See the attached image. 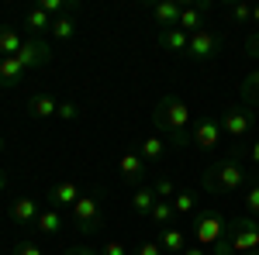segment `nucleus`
<instances>
[{
    "label": "nucleus",
    "instance_id": "6ab92c4d",
    "mask_svg": "<svg viewBox=\"0 0 259 255\" xmlns=\"http://www.w3.org/2000/svg\"><path fill=\"white\" fill-rule=\"evenodd\" d=\"M35 228H38V235H45V238H59L62 228H66V214L49 207V211H41V214H38V224H35Z\"/></svg>",
    "mask_w": 259,
    "mask_h": 255
},
{
    "label": "nucleus",
    "instance_id": "7c9ffc66",
    "mask_svg": "<svg viewBox=\"0 0 259 255\" xmlns=\"http://www.w3.org/2000/svg\"><path fill=\"white\" fill-rule=\"evenodd\" d=\"M228 18L235 21V24H252V4H235V7H228Z\"/></svg>",
    "mask_w": 259,
    "mask_h": 255
},
{
    "label": "nucleus",
    "instance_id": "473e14b6",
    "mask_svg": "<svg viewBox=\"0 0 259 255\" xmlns=\"http://www.w3.org/2000/svg\"><path fill=\"white\" fill-rule=\"evenodd\" d=\"M14 255H45L38 241H18L14 245Z\"/></svg>",
    "mask_w": 259,
    "mask_h": 255
},
{
    "label": "nucleus",
    "instance_id": "4c0bfd02",
    "mask_svg": "<svg viewBox=\"0 0 259 255\" xmlns=\"http://www.w3.org/2000/svg\"><path fill=\"white\" fill-rule=\"evenodd\" d=\"M62 255H100L97 248H87V245H73V248H66Z\"/></svg>",
    "mask_w": 259,
    "mask_h": 255
},
{
    "label": "nucleus",
    "instance_id": "9b49d317",
    "mask_svg": "<svg viewBox=\"0 0 259 255\" xmlns=\"http://www.w3.org/2000/svg\"><path fill=\"white\" fill-rule=\"evenodd\" d=\"M207 11H211V0H194V4H187L183 11H180V31H187V35H197L204 31V18H207Z\"/></svg>",
    "mask_w": 259,
    "mask_h": 255
},
{
    "label": "nucleus",
    "instance_id": "a19ab883",
    "mask_svg": "<svg viewBox=\"0 0 259 255\" xmlns=\"http://www.w3.org/2000/svg\"><path fill=\"white\" fill-rule=\"evenodd\" d=\"M249 159H252V166H259V141L249 145Z\"/></svg>",
    "mask_w": 259,
    "mask_h": 255
},
{
    "label": "nucleus",
    "instance_id": "4468645a",
    "mask_svg": "<svg viewBox=\"0 0 259 255\" xmlns=\"http://www.w3.org/2000/svg\"><path fill=\"white\" fill-rule=\"evenodd\" d=\"M156 190H152V183H142V186H135L132 193H128V207H132V214L142 217V221H149V214H152V207H156Z\"/></svg>",
    "mask_w": 259,
    "mask_h": 255
},
{
    "label": "nucleus",
    "instance_id": "c756f323",
    "mask_svg": "<svg viewBox=\"0 0 259 255\" xmlns=\"http://www.w3.org/2000/svg\"><path fill=\"white\" fill-rule=\"evenodd\" d=\"M152 190H156V196H159V200H173V196L180 193V190H177V183H173L169 176H159L156 183H152Z\"/></svg>",
    "mask_w": 259,
    "mask_h": 255
},
{
    "label": "nucleus",
    "instance_id": "ea45409f",
    "mask_svg": "<svg viewBox=\"0 0 259 255\" xmlns=\"http://www.w3.org/2000/svg\"><path fill=\"white\" fill-rule=\"evenodd\" d=\"M180 255H207V248H204V245H187Z\"/></svg>",
    "mask_w": 259,
    "mask_h": 255
},
{
    "label": "nucleus",
    "instance_id": "4be33fe9",
    "mask_svg": "<svg viewBox=\"0 0 259 255\" xmlns=\"http://www.w3.org/2000/svg\"><path fill=\"white\" fill-rule=\"evenodd\" d=\"M56 111H59V100L49 97V93H35V97L28 100V114H31V118H38V121L56 118Z\"/></svg>",
    "mask_w": 259,
    "mask_h": 255
},
{
    "label": "nucleus",
    "instance_id": "79ce46f5",
    "mask_svg": "<svg viewBox=\"0 0 259 255\" xmlns=\"http://www.w3.org/2000/svg\"><path fill=\"white\" fill-rule=\"evenodd\" d=\"M252 24L259 28V4H252Z\"/></svg>",
    "mask_w": 259,
    "mask_h": 255
},
{
    "label": "nucleus",
    "instance_id": "cd10ccee",
    "mask_svg": "<svg viewBox=\"0 0 259 255\" xmlns=\"http://www.w3.org/2000/svg\"><path fill=\"white\" fill-rule=\"evenodd\" d=\"M41 11H49L52 18H66L69 11H76V0H38Z\"/></svg>",
    "mask_w": 259,
    "mask_h": 255
},
{
    "label": "nucleus",
    "instance_id": "c85d7f7f",
    "mask_svg": "<svg viewBox=\"0 0 259 255\" xmlns=\"http://www.w3.org/2000/svg\"><path fill=\"white\" fill-rule=\"evenodd\" d=\"M242 203H245V214L259 221V183H249L245 193H242Z\"/></svg>",
    "mask_w": 259,
    "mask_h": 255
},
{
    "label": "nucleus",
    "instance_id": "dca6fc26",
    "mask_svg": "<svg viewBox=\"0 0 259 255\" xmlns=\"http://www.w3.org/2000/svg\"><path fill=\"white\" fill-rule=\"evenodd\" d=\"M135 152L142 156V162H145V166H162V162H166V156H169V152H166V141H162L159 135L142 138V145L135 148Z\"/></svg>",
    "mask_w": 259,
    "mask_h": 255
},
{
    "label": "nucleus",
    "instance_id": "c9c22d12",
    "mask_svg": "<svg viewBox=\"0 0 259 255\" xmlns=\"http://www.w3.org/2000/svg\"><path fill=\"white\" fill-rule=\"evenodd\" d=\"M214 255H232V241H228V235H221L218 241H214Z\"/></svg>",
    "mask_w": 259,
    "mask_h": 255
},
{
    "label": "nucleus",
    "instance_id": "37998d69",
    "mask_svg": "<svg viewBox=\"0 0 259 255\" xmlns=\"http://www.w3.org/2000/svg\"><path fill=\"white\" fill-rule=\"evenodd\" d=\"M4 148H7V141H4V135H0V156H4Z\"/></svg>",
    "mask_w": 259,
    "mask_h": 255
},
{
    "label": "nucleus",
    "instance_id": "1a4fd4ad",
    "mask_svg": "<svg viewBox=\"0 0 259 255\" xmlns=\"http://www.w3.org/2000/svg\"><path fill=\"white\" fill-rule=\"evenodd\" d=\"M80 196H83V190L76 186V183H73V179L52 183V186L45 190V200H49V207H52V211H62V214H66V211H73Z\"/></svg>",
    "mask_w": 259,
    "mask_h": 255
},
{
    "label": "nucleus",
    "instance_id": "f704fd0d",
    "mask_svg": "<svg viewBox=\"0 0 259 255\" xmlns=\"http://www.w3.org/2000/svg\"><path fill=\"white\" fill-rule=\"evenodd\" d=\"M100 255H128V248H124L121 241H107V245L100 248Z\"/></svg>",
    "mask_w": 259,
    "mask_h": 255
},
{
    "label": "nucleus",
    "instance_id": "b1692460",
    "mask_svg": "<svg viewBox=\"0 0 259 255\" xmlns=\"http://www.w3.org/2000/svg\"><path fill=\"white\" fill-rule=\"evenodd\" d=\"M177 217L173 211V200H156V207H152V214H149V224H156V228H169V221Z\"/></svg>",
    "mask_w": 259,
    "mask_h": 255
},
{
    "label": "nucleus",
    "instance_id": "2f4dec72",
    "mask_svg": "<svg viewBox=\"0 0 259 255\" xmlns=\"http://www.w3.org/2000/svg\"><path fill=\"white\" fill-rule=\"evenodd\" d=\"M56 118H62V121H80V107H76L73 100H59V111H56Z\"/></svg>",
    "mask_w": 259,
    "mask_h": 255
},
{
    "label": "nucleus",
    "instance_id": "5701e85b",
    "mask_svg": "<svg viewBox=\"0 0 259 255\" xmlns=\"http://www.w3.org/2000/svg\"><path fill=\"white\" fill-rule=\"evenodd\" d=\"M159 245H162V252L180 255L183 248H187V235H183L180 228H162L159 231Z\"/></svg>",
    "mask_w": 259,
    "mask_h": 255
},
{
    "label": "nucleus",
    "instance_id": "f8f14e48",
    "mask_svg": "<svg viewBox=\"0 0 259 255\" xmlns=\"http://www.w3.org/2000/svg\"><path fill=\"white\" fill-rule=\"evenodd\" d=\"M38 200L35 196H28V193H21L11 200V221L14 224H21V228H31V224H38Z\"/></svg>",
    "mask_w": 259,
    "mask_h": 255
},
{
    "label": "nucleus",
    "instance_id": "0eeeda50",
    "mask_svg": "<svg viewBox=\"0 0 259 255\" xmlns=\"http://www.w3.org/2000/svg\"><path fill=\"white\" fill-rule=\"evenodd\" d=\"M221 48H225V38H221L218 31H211V28H204V31H197V35H190V45H187V59H214V56H221Z\"/></svg>",
    "mask_w": 259,
    "mask_h": 255
},
{
    "label": "nucleus",
    "instance_id": "39448f33",
    "mask_svg": "<svg viewBox=\"0 0 259 255\" xmlns=\"http://www.w3.org/2000/svg\"><path fill=\"white\" fill-rule=\"evenodd\" d=\"M259 124V114L252 107H228L225 114H221V135H228L232 141H242L245 135H252V128Z\"/></svg>",
    "mask_w": 259,
    "mask_h": 255
},
{
    "label": "nucleus",
    "instance_id": "7ed1b4c3",
    "mask_svg": "<svg viewBox=\"0 0 259 255\" xmlns=\"http://www.w3.org/2000/svg\"><path fill=\"white\" fill-rule=\"evenodd\" d=\"M69 221H73V228L80 235H97L100 228H104V207H100L97 190H90V193H83L76 200V207L69 211Z\"/></svg>",
    "mask_w": 259,
    "mask_h": 255
},
{
    "label": "nucleus",
    "instance_id": "a211bd4d",
    "mask_svg": "<svg viewBox=\"0 0 259 255\" xmlns=\"http://www.w3.org/2000/svg\"><path fill=\"white\" fill-rule=\"evenodd\" d=\"M156 45L173 52V56H187V45H190V35L180 31V28H166V31H156Z\"/></svg>",
    "mask_w": 259,
    "mask_h": 255
},
{
    "label": "nucleus",
    "instance_id": "2eb2a0df",
    "mask_svg": "<svg viewBox=\"0 0 259 255\" xmlns=\"http://www.w3.org/2000/svg\"><path fill=\"white\" fill-rule=\"evenodd\" d=\"M52 14L49 11H41V7H31V11H24V18H21V24H24V31H31V38H41V35H49L52 31Z\"/></svg>",
    "mask_w": 259,
    "mask_h": 255
},
{
    "label": "nucleus",
    "instance_id": "423d86ee",
    "mask_svg": "<svg viewBox=\"0 0 259 255\" xmlns=\"http://www.w3.org/2000/svg\"><path fill=\"white\" fill-rule=\"evenodd\" d=\"M225 228H228V221L218 211H200L197 221H194V238H197V245H204V248H214V241L225 235Z\"/></svg>",
    "mask_w": 259,
    "mask_h": 255
},
{
    "label": "nucleus",
    "instance_id": "ddd939ff",
    "mask_svg": "<svg viewBox=\"0 0 259 255\" xmlns=\"http://www.w3.org/2000/svg\"><path fill=\"white\" fill-rule=\"evenodd\" d=\"M145 176H149V166L142 162V156L135 152V148H128V152L121 156V179L135 190V186H142V183H145Z\"/></svg>",
    "mask_w": 259,
    "mask_h": 255
},
{
    "label": "nucleus",
    "instance_id": "f257e3e1",
    "mask_svg": "<svg viewBox=\"0 0 259 255\" xmlns=\"http://www.w3.org/2000/svg\"><path fill=\"white\" fill-rule=\"evenodd\" d=\"M249 166H242V148H232V156L218 159V162H211L207 169H204V190L207 193H239L249 186Z\"/></svg>",
    "mask_w": 259,
    "mask_h": 255
},
{
    "label": "nucleus",
    "instance_id": "6e6552de",
    "mask_svg": "<svg viewBox=\"0 0 259 255\" xmlns=\"http://www.w3.org/2000/svg\"><path fill=\"white\" fill-rule=\"evenodd\" d=\"M14 59L31 73V69H38V66H49L52 62V45L45 38H24V45H21V52L14 56Z\"/></svg>",
    "mask_w": 259,
    "mask_h": 255
},
{
    "label": "nucleus",
    "instance_id": "20e7f679",
    "mask_svg": "<svg viewBox=\"0 0 259 255\" xmlns=\"http://www.w3.org/2000/svg\"><path fill=\"white\" fill-rule=\"evenodd\" d=\"M225 235L232 241V252L242 255H259V221L249 214L232 217V224L225 228Z\"/></svg>",
    "mask_w": 259,
    "mask_h": 255
},
{
    "label": "nucleus",
    "instance_id": "aec40b11",
    "mask_svg": "<svg viewBox=\"0 0 259 255\" xmlns=\"http://www.w3.org/2000/svg\"><path fill=\"white\" fill-rule=\"evenodd\" d=\"M24 76H28V69H24L14 56H11V59H0V90H7V86H21Z\"/></svg>",
    "mask_w": 259,
    "mask_h": 255
},
{
    "label": "nucleus",
    "instance_id": "72a5a7b5",
    "mask_svg": "<svg viewBox=\"0 0 259 255\" xmlns=\"http://www.w3.org/2000/svg\"><path fill=\"white\" fill-rule=\"evenodd\" d=\"M135 255H162V245L159 241H142L139 248H135Z\"/></svg>",
    "mask_w": 259,
    "mask_h": 255
},
{
    "label": "nucleus",
    "instance_id": "f03ea898",
    "mask_svg": "<svg viewBox=\"0 0 259 255\" xmlns=\"http://www.w3.org/2000/svg\"><path fill=\"white\" fill-rule=\"evenodd\" d=\"M152 121L162 131V138H169L177 148H187L190 145V107L180 97H162L152 111Z\"/></svg>",
    "mask_w": 259,
    "mask_h": 255
},
{
    "label": "nucleus",
    "instance_id": "393cba45",
    "mask_svg": "<svg viewBox=\"0 0 259 255\" xmlns=\"http://www.w3.org/2000/svg\"><path fill=\"white\" fill-rule=\"evenodd\" d=\"M173 211H177V217H194L197 214V193L194 190H180L173 196Z\"/></svg>",
    "mask_w": 259,
    "mask_h": 255
},
{
    "label": "nucleus",
    "instance_id": "e433bc0d",
    "mask_svg": "<svg viewBox=\"0 0 259 255\" xmlns=\"http://www.w3.org/2000/svg\"><path fill=\"white\" fill-rule=\"evenodd\" d=\"M245 52H249V56H256V59H259V31H252V35L245 38Z\"/></svg>",
    "mask_w": 259,
    "mask_h": 255
},
{
    "label": "nucleus",
    "instance_id": "f3484780",
    "mask_svg": "<svg viewBox=\"0 0 259 255\" xmlns=\"http://www.w3.org/2000/svg\"><path fill=\"white\" fill-rule=\"evenodd\" d=\"M180 11H183V4H177V0H159V4L152 7V21H156V28H159V31L177 28V24H180Z\"/></svg>",
    "mask_w": 259,
    "mask_h": 255
},
{
    "label": "nucleus",
    "instance_id": "412c9836",
    "mask_svg": "<svg viewBox=\"0 0 259 255\" xmlns=\"http://www.w3.org/2000/svg\"><path fill=\"white\" fill-rule=\"evenodd\" d=\"M21 45H24V35H21V28L0 24V59H11V56H18Z\"/></svg>",
    "mask_w": 259,
    "mask_h": 255
},
{
    "label": "nucleus",
    "instance_id": "bb28decb",
    "mask_svg": "<svg viewBox=\"0 0 259 255\" xmlns=\"http://www.w3.org/2000/svg\"><path fill=\"white\" fill-rule=\"evenodd\" d=\"M49 35L59 38V41H73V38H76V24H73V18H56Z\"/></svg>",
    "mask_w": 259,
    "mask_h": 255
},
{
    "label": "nucleus",
    "instance_id": "58836bf2",
    "mask_svg": "<svg viewBox=\"0 0 259 255\" xmlns=\"http://www.w3.org/2000/svg\"><path fill=\"white\" fill-rule=\"evenodd\" d=\"M11 190V176H7V169L0 166V193H7Z\"/></svg>",
    "mask_w": 259,
    "mask_h": 255
},
{
    "label": "nucleus",
    "instance_id": "c03bdc74",
    "mask_svg": "<svg viewBox=\"0 0 259 255\" xmlns=\"http://www.w3.org/2000/svg\"><path fill=\"white\" fill-rule=\"evenodd\" d=\"M256 114H259V111H256Z\"/></svg>",
    "mask_w": 259,
    "mask_h": 255
},
{
    "label": "nucleus",
    "instance_id": "a878e982",
    "mask_svg": "<svg viewBox=\"0 0 259 255\" xmlns=\"http://www.w3.org/2000/svg\"><path fill=\"white\" fill-rule=\"evenodd\" d=\"M242 100H245V107H259V69H252L249 76L242 79Z\"/></svg>",
    "mask_w": 259,
    "mask_h": 255
},
{
    "label": "nucleus",
    "instance_id": "9d476101",
    "mask_svg": "<svg viewBox=\"0 0 259 255\" xmlns=\"http://www.w3.org/2000/svg\"><path fill=\"white\" fill-rule=\"evenodd\" d=\"M218 141H221V118H214V114H204V118L190 128V145H197L204 152H211Z\"/></svg>",
    "mask_w": 259,
    "mask_h": 255
}]
</instances>
